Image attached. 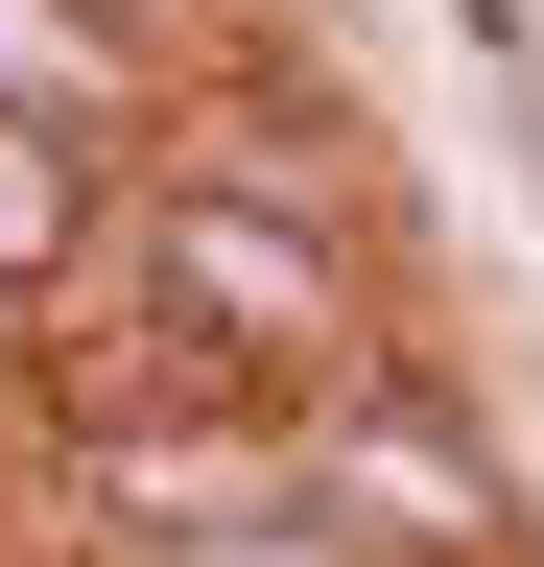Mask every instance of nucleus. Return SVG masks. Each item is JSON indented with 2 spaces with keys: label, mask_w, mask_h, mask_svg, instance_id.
I'll use <instances>...</instances> for the list:
<instances>
[{
  "label": "nucleus",
  "mask_w": 544,
  "mask_h": 567,
  "mask_svg": "<svg viewBox=\"0 0 544 567\" xmlns=\"http://www.w3.org/2000/svg\"><path fill=\"white\" fill-rule=\"evenodd\" d=\"M119 284H143L166 331H214L260 402H331L379 331H427V260H402V237L285 213V189L189 166V142H119Z\"/></svg>",
  "instance_id": "f257e3e1"
},
{
  "label": "nucleus",
  "mask_w": 544,
  "mask_h": 567,
  "mask_svg": "<svg viewBox=\"0 0 544 567\" xmlns=\"http://www.w3.org/2000/svg\"><path fill=\"white\" fill-rule=\"evenodd\" d=\"M285 450H308V520H356L379 567H544V473L450 331H379L331 402H285Z\"/></svg>",
  "instance_id": "f03ea898"
},
{
  "label": "nucleus",
  "mask_w": 544,
  "mask_h": 567,
  "mask_svg": "<svg viewBox=\"0 0 544 567\" xmlns=\"http://www.w3.org/2000/svg\"><path fill=\"white\" fill-rule=\"evenodd\" d=\"M95 284H119V142H95V118H24V95H0V331L95 308Z\"/></svg>",
  "instance_id": "7ed1b4c3"
},
{
  "label": "nucleus",
  "mask_w": 544,
  "mask_h": 567,
  "mask_svg": "<svg viewBox=\"0 0 544 567\" xmlns=\"http://www.w3.org/2000/svg\"><path fill=\"white\" fill-rule=\"evenodd\" d=\"M497 95H521V166H544V48H497Z\"/></svg>",
  "instance_id": "20e7f679"
}]
</instances>
